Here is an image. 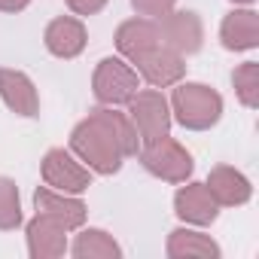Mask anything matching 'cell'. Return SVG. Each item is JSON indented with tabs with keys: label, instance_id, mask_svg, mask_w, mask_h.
<instances>
[{
	"label": "cell",
	"instance_id": "obj_16",
	"mask_svg": "<svg viewBox=\"0 0 259 259\" xmlns=\"http://www.w3.org/2000/svg\"><path fill=\"white\" fill-rule=\"evenodd\" d=\"M156 43H162V37H159V28L153 19H128L116 31V49L128 61H135L141 52H147Z\"/></svg>",
	"mask_w": 259,
	"mask_h": 259
},
{
	"label": "cell",
	"instance_id": "obj_9",
	"mask_svg": "<svg viewBox=\"0 0 259 259\" xmlns=\"http://www.w3.org/2000/svg\"><path fill=\"white\" fill-rule=\"evenodd\" d=\"M28 250L34 259H55V256H64L67 250V229L52 220L49 213H40L28 223Z\"/></svg>",
	"mask_w": 259,
	"mask_h": 259
},
{
	"label": "cell",
	"instance_id": "obj_2",
	"mask_svg": "<svg viewBox=\"0 0 259 259\" xmlns=\"http://www.w3.org/2000/svg\"><path fill=\"white\" fill-rule=\"evenodd\" d=\"M171 110H174V116L183 128H189V132H207L223 116V98L210 85L183 82V85L174 89Z\"/></svg>",
	"mask_w": 259,
	"mask_h": 259
},
{
	"label": "cell",
	"instance_id": "obj_20",
	"mask_svg": "<svg viewBox=\"0 0 259 259\" xmlns=\"http://www.w3.org/2000/svg\"><path fill=\"white\" fill-rule=\"evenodd\" d=\"M22 223V204H19V186L10 177H0V229H16Z\"/></svg>",
	"mask_w": 259,
	"mask_h": 259
},
{
	"label": "cell",
	"instance_id": "obj_10",
	"mask_svg": "<svg viewBox=\"0 0 259 259\" xmlns=\"http://www.w3.org/2000/svg\"><path fill=\"white\" fill-rule=\"evenodd\" d=\"M174 213L192 226H210L220 213V204L213 201L210 189L204 183H189V186H180L177 195H174Z\"/></svg>",
	"mask_w": 259,
	"mask_h": 259
},
{
	"label": "cell",
	"instance_id": "obj_22",
	"mask_svg": "<svg viewBox=\"0 0 259 259\" xmlns=\"http://www.w3.org/2000/svg\"><path fill=\"white\" fill-rule=\"evenodd\" d=\"M64 4H67L76 16H95V13L104 10L107 0H64Z\"/></svg>",
	"mask_w": 259,
	"mask_h": 259
},
{
	"label": "cell",
	"instance_id": "obj_8",
	"mask_svg": "<svg viewBox=\"0 0 259 259\" xmlns=\"http://www.w3.org/2000/svg\"><path fill=\"white\" fill-rule=\"evenodd\" d=\"M43 180H46L49 189L67 192V195H76V192L92 186L89 171L79 162H73V156L64 153V150H49L46 153V159H43Z\"/></svg>",
	"mask_w": 259,
	"mask_h": 259
},
{
	"label": "cell",
	"instance_id": "obj_17",
	"mask_svg": "<svg viewBox=\"0 0 259 259\" xmlns=\"http://www.w3.org/2000/svg\"><path fill=\"white\" fill-rule=\"evenodd\" d=\"M168 256L183 259V256H198V259H217L220 244L210 241V235L192 232V229H174L168 235Z\"/></svg>",
	"mask_w": 259,
	"mask_h": 259
},
{
	"label": "cell",
	"instance_id": "obj_1",
	"mask_svg": "<svg viewBox=\"0 0 259 259\" xmlns=\"http://www.w3.org/2000/svg\"><path fill=\"white\" fill-rule=\"evenodd\" d=\"M138 132L125 113H116L113 107L92 110L70 135V150L89 162L98 174H116L122 168V159L138 156Z\"/></svg>",
	"mask_w": 259,
	"mask_h": 259
},
{
	"label": "cell",
	"instance_id": "obj_14",
	"mask_svg": "<svg viewBox=\"0 0 259 259\" xmlns=\"http://www.w3.org/2000/svg\"><path fill=\"white\" fill-rule=\"evenodd\" d=\"M220 40L229 52H247L259 46V16L253 10H235L220 25Z\"/></svg>",
	"mask_w": 259,
	"mask_h": 259
},
{
	"label": "cell",
	"instance_id": "obj_21",
	"mask_svg": "<svg viewBox=\"0 0 259 259\" xmlns=\"http://www.w3.org/2000/svg\"><path fill=\"white\" fill-rule=\"evenodd\" d=\"M174 4H177V0H132V7L144 19H162L165 13L174 10Z\"/></svg>",
	"mask_w": 259,
	"mask_h": 259
},
{
	"label": "cell",
	"instance_id": "obj_7",
	"mask_svg": "<svg viewBox=\"0 0 259 259\" xmlns=\"http://www.w3.org/2000/svg\"><path fill=\"white\" fill-rule=\"evenodd\" d=\"M156 28H159L162 43H165L168 49L180 52V55H192V52L201 49L204 28H201V19H198L195 13H189V10H183V13H174V10L165 13V16L156 22Z\"/></svg>",
	"mask_w": 259,
	"mask_h": 259
},
{
	"label": "cell",
	"instance_id": "obj_11",
	"mask_svg": "<svg viewBox=\"0 0 259 259\" xmlns=\"http://www.w3.org/2000/svg\"><path fill=\"white\" fill-rule=\"evenodd\" d=\"M0 98L4 104L25 116V119H34L40 113V98H37V89L34 82L22 73V70H10V67H0Z\"/></svg>",
	"mask_w": 259,
	"mask_h": 259
},
{
	"label": "cell",
	"instance_id": "obj_12",
	"mask_svg": "<svg viewBox=\"0 0 259 259\" xmlns=\"http://www.w3.org/2000/svg\"><path fill=\"white\" fill-rule=\"evenodd\" d=\"M204 186L210 189L213 201H217V204H223V207L247 204V201H250V195H253L250 180H247L241 171L229 168V165H217V168L207 174V183H204Z\"/></svg>",
	"mask_w": 259,
	"mask_h": 259
},
{
	"label": "cell",
	"instance_id": "obj_18",
	"mask_svg": "<svg viewBox=\"0 0 259 259\" xmlns=\"http://www.w3.org/2000/svg\"><path fill=\"white\" fill-rule=\"evenodd\" d=\"M73 256L76 259H119L122 247L113 241V235H107L101 229H85L73 241Z\"/></svg>",
	"mask_w": 259,
	"mask_h": 259
},
{
	"label": "cell",
	"instance_id": "obj_4",
	"mask_svg": "<svg viewBox=\"0 0 259 259\" xmlns=\"http://www.w3.org/2000/svg\"><path fill=\"white\" fill-rule=\"evenodd\" d=\"M92 89H95V98L101 104L116 107V104H128V101L138 95L141 79H138V70L128 67L122 58H104L95 67Z\"/></svg>",
	"mask_w": 259,
	"mask_h": 259
},
{
	"label": "cell",
	"instance_id": "obj_19",
	"mask_svg": "<svg viewBox=\"0 0 259 259\" xmlns=\"http://www.w3.org/2000/svg\"><path fill=\"white\" fill-rule=\"evenodd\" d=\"M232 85H235V95L244 107H250V110L259 107V64L256 61L241 64L232 73Z\"/></svg>",
	"mask_w": 259,
	"mask_h": 259
},
{
	"label": "cell",
	"instance_id": "obj_3",
	"mask_svg": "<svg viewBox=\"0 0 259 259\" xmlns=\"http://www.w3.org/2000/svg\"><path fill=\"white\" fill-rule=\"evenodd\" d=\"M141 162L153 177H159L165 183H186L192 177V168H195L192 156L177 141H171L168 135L153 141V144H144Z\"/></svg>",
	"mask_w": 259,
	"mask_h": 259
},
{
	"label": "cell",
	"instance_id": "obj_6",
	"mask_svg": "<svg viewBox=\"0 0 259 259\" xmlns=\"http://www.w3.org/2000/svg\"><path fill=\"white\" fill-rule=\"evenodd\" d=\"M132 64H138V73H141L150 85H156V89L174 85V82H180L183 73H186V61H183V55L174 52V49H168L165 43L150 46V49L141 52Z\"/></svg>",
	"mask_w": 259,
	"mask_h": 259
},
{
	"label": "cell",
	"instance_id": "obj_15",
	"mask_svg": "<svg viewBox=\"0 0 259 259\" xmlns=\"http://www.w3.org/2000/svg\"><path fill=\"white\" fill-rule=\"evenodd\" d=\"M43 40H46V49H49L55 58H76V55L85 49V25H82L79 19L61 16V19L49 22Z\"/></svg>",
	"mask_w": 259,
	"mask_h": 259
},
{
	"label": "cell",
	"instance_id": "obj_23",
	"mask_svg": "<svg viewBox=\"0 0 259 259\" xmlns=\"http://www.w3.org/2000/svg\"><path fill=\"white\" fill-rule=\"evenodd\" d=\"M28 4H31V0H0V10H4V13H22Z\"/></svg>",
	"mask_w": 259,
	"mask_h": 259
},
{
	"label": "cell",
	"instance_id": "obj_5",
	"mask_svg": "<svg viewBox=\"0 0 259 259\" xmlns=\"http://www.w3.org/2000/svg\"><path fill=\"white\" fill-rule=\"evenodd\" d=\"M128 119H132L141 144H153V141H159L171 132V107L153 89L138 92L128 101Z\"/></svg>",
	"mask_w": 259,
	"mask_h": 259
},
{
	"label": "cell",
	"instance_id": "obj_13",
	"mask_svg": "<svg viewBox=\"0 0 259 259\" xmlns=\"http://www.w3.org/2000/svg\"><path fill=\"white\" fill-rule=\"evenodd\" d=\"M34 204H37L40 213H49L52 220H58L67 232L79 229L85 223V213H89L79 198H67V192H55L49 186H40L34 192Z\"/></svg>",
	"mask_w": 259,
	"mask_h": 259
},
{
	"label": "cell",
	"instance_id": "obj_24",
	"mask_svg": "<svg viewBox=\"0 0 259 259\" xmlns=\"http://www.w3.org/2000/svg\"><path fill=\"white\" fill-rule=\"evenodd\" d=\"M235 4H253V0H235Z\"/></svg>",
	"mask_w": 259,
	"mask_h": 259
}]
</instances>
